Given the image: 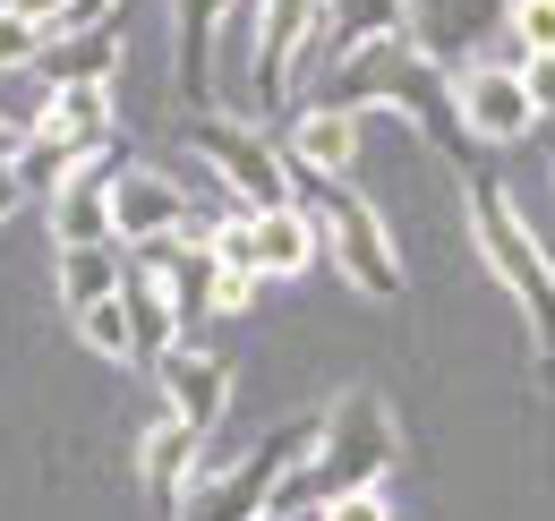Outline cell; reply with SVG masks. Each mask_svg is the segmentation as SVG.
<instances>
[{
	"mask_svg": "<svg viewBox=\"0 0 555 521\" xmlns=\"http://www.w3.org/2000/svg\"><path fill=\"white\" fill-rule=\"evenodd\" d=\"M17 205H26V171H17V163H0V223H9Z\"/></svg>",
	"mask_w": 555,
	"mask_h": 521,
	"instance_id": "29",
	"label": "cell"
},
{
	"mask_svg": "<svg viewBox=\"0 0 555 521\" xmlns=\"http://www.w3.org/2000/svg\"><path fill=\"white\" fill-rule=\"evenodd\" d=\"M453 103H462V129L479 137V145H521V137L539 129V112L521 94V68H504V61L462 68L453 77Z\"/></svg>",
	"mask_w": 555,
	"mask_h": 521,
	"instance_id": "11",
	"label": "cell"
},
{
	"mask_svg": "<svg viewBox=\"0 0 555 521\" xmlns=\"http://www.w3.org/2000/svg\"><path fill=\"white\" fill-rule=\"evenodd\" d=\"M291 205L325 231V257L343 265L350 291H367V300H402V257H393V240H385V223H376V205L350 189V180H317V171H291Z\"/></svg>",
	"mask_w": 555,
	"mask_h": 521,
	"instance_id": "5",
	"label": "cell"
},
{
	"mask_svg": "<svg viewBox=\"0 0 555 521\" xmlns=\"http://www.w3.org/2000/svg\"><path fill=\"white\" fill-rule=\"evenodd\" d=\"M154 385H163V410H171L180 428H197V436H214V428H222V410H231V368L206 359V351H189V342L154 368Z\"/></svg>",
	"mask_w": 555,
	"mask_h": 521,
	"instance_id": "14",
	"label": "cell"
},
{
	"mask_svg": "<svg viewBox=\"0 0 555 521\" xmlns=\"http://www.w3.org/2000/svg\"><path fill=\"white\" fill-rule=\"evenodd\" d=\"M189 163H206L214 180L248 205V214H274V205H291V163H282V145L257 129V120L197 112V120H189Z\"/></svg>",
	"mask_w": 555,
	"mask_h": 521,
	"instance_id": "6",
	"label": "cell"
},
{
	"mask_svg": "<svg viewBox=\"0 0 555 521\" xmlns=\"http://www.w3.org/2000/svg\"><path fill=\"white\" fill-rule=\"evenodd\" d=\"M231 9L240 0H171V94L189 120L214 112V43H222Z\"/></svg>",
	"mask_w": 555,
	"mask_h": 521,
	"instance_id": "10",
	"label": "cell"
},
{
	"mask_svg": "<svg viewBox=\"0 0 555 521\" xmlns=\"http://www.w3.org/2000/svg\"><path fill=\"white\" fill-rule=\"evenodd\" d=\"M0 9H17L26 26H43V35H61L69 26V0H0Z\"/></svg>",
	"mask_w": 555,
	"mask_h": 521,
	"instance_id": "27",
	"label": "cell"
},
{
	"mask_svg": "<svg viewBox=\"0 0 555 521\" xmlns=\"http://www.w3.org/2000/svg\"><path fill=\"white\" fill-rule=\"evenodd\" d=\"M120 171H129V145H120V137H112L103 154L69 163V180L52 189V231H61V249H112V189H120Z\"/></svg>",
	"mask_w": 555,
	"mask_h": 521,
	"instance_id": "8",
	"label": "cell"
},
{
	"mask_svg": "<svg viewBox=\"0 0 555 521\" xmlns=\"http://www.w3.org/2000/svg\"><path fill=\"white\" fill-rule=\"evenodd\" d=\"M317 436H325V410H291V419H274L240 461H222V470H206V479L189 487L180 521H274L282 479L317 454Z\"/></svg>",
	"mask_w": 555,
	"mask_h": 521,
	"instance_id": "4",
	"label": "cell"
},
{
	"mask_svg": "<svg viewBox=\"0 0 555 521\" xmlns=\"http://www.w3.org/2000/svg\"><path fill=\"white\" fill-rule=\"evenodd\" d=\"M77 333H86V351H103V359H120V368H138V333H129V308H120V300H103V308H86V317H77Z\"/></svg>",
	"mask_w": 555,
	"mask_h": 521,
	"instance_id": "22",
	"label": "cell"
},
{
	"mask_svg": "<svg viewBox=\"0 0 555 521\" xmlns=\"http://www.w3.org/2000/svg\"><path fill=\"white\" fill-rule=\"evenodd\" d=\"M325 103H343V112H402L418 137H444V145H462V103H453V77L418 52L411 35H393V43H367V52H350V61L325 68Z\"/></svg>",
	"mask_w": 555,
	"mask_h": 521,
	"instance_id": "2",
	"label": "cell"
},
{
	"mask_svg": "<svg viewBox=\"0 0 555 521\" xmlns=\"http://www.w3.org/2000/svg\"><path fill=\"white\" fill-rule=\"evenodd\" d=\"M317 521H393V505H385V487H367V496H343V505H325Z\"/></svg>",
	"mask_w": 555,
	"mask_h": 521,
	"instance_id": "26",
	"label": "cell"
},
{
	"mask_svg": "<svg viewBox=\"0 0 555 521\" xmlns=\"http://www.w3.org/2000/svg\"><path fill=\"white\" fill-rule=\"evenodd\" d=\"M120 291H129V257H120V240H112V249H61V300H69V317L103 308V300H120Z\"/></svg>",
	"mask_w": 555,
	"mask_h": 521,
	"instance_id": "20",
	"label": "cell"
},
{
	"mask_svg": "<svg viewBox=\"0 0 555 521\" xmlns=\"http://www.w3.org/2000/svg\"><path fill=\"white\" fill-rule=\"evenodd\" d=\"M43 145H61L69 163L112 145V86H61L52 112H43Z\"/></svg>",
	"mask_w": 555,
	"mask_h": 521,
	"instance_id": "17",
	"label": "cell"
},
{
	"mask_svg": "<svg viewBox=\"0 0 555 521\" xmlns=\"http://www.w3.org/2000/svg\"><path fill=\"white\" fill-rule=\"evenodd\" d=\"M206 257H214V274H257V214L206 223ZM257 282H266V274H257Z\"/></svg>",
	"mask_w": 555,
	"mask_h": 521,
	"instance_id": "21",
	"label": "cell"
},
{
	"mask_svg": "<svg viewBox=\"0 0 555 521\" xmlns=\"http://www.w3.org/2000/svg\"><path fill=\"white\" fill-rule=\"evenodd\" d=\"M112 68H120V26L103 17V26H61L52 43H43V61H35V86H112Z\"/></svg>",
	"mask_w": 555,
	"mask_h": 521,
	"instance_id": "16",
	"label": "cell"
},
{
	"mask_svg": "<svg viewBox=\"0 0 555 521\" xmlns=\"http://www.w3.org/2000/svg\"><path fill=\"white\" fill-rule=\"evenodd\" d=\"M547 163H555V137H547Z\"/></svg>",
	"mask_w": 555,
	"mask_h": 521,
	"instance_id": "32",
	"label": "cell"
},
{
	"mask_svg": "<svg viewBox=\"0 0 555 521\" xmlns=\"http://www.w3.org/2000/svg\"><path fill=\"white\" fill-rule=\"evenodd\" d=\"M171 231H197L189 189L163 180V171H145V163H129L120 189H112V240H120V249H145V240H171Z\"/></svg>",
	"mask_w": 555,
	"mask_h": 521,
	"instance_id": "12",
	"label": "cell"
},
{
	"mask_svg": "<svg viewBox=\"0 0 555 521\" xmlns=\"http://www.w3.org/2000/svg\"><path fill=\"white\" fill-rule=\"evenodd\" d=\"M513 43L539 61V52H555V0H513Z\"/></svg>",
	"mask_w": 555,
	"mask_h": 521,
	"instance_id": "24",
	"label": "cell"
},
{
	"mask_svg": "<svg viewBox=\"0 0 555 521\" xmlns=\"http://www.w3.org/2000/svg\"><path fill=\"white\" fill-rule=\"evenodd\" d=\"M248 300H257V274H222L214 282V308H248Z\"/></svg>",
	"mask_w": 555,
	"mask_h": 521,
	"instance_id": "28",
	"label": "cell"
},
{
	"mask_svg": "<svg viewBox=\"0 0 555 521\" xmlns=\"http://www.w3.org/2000/svg\"><path fill=\"white\" fill-rule=\"evenodd\" d=\"M43 43H52L43 26H26L17 9H0V68H35V61H43Z\"/></svg>",
	"mask_w": 555,
	"mask_h": 521,
	"instance_id": "23",
	"label": "cell"
},
{
	"mask_svg": "<svg viewBox=\"0 0 555 521\" xmlns=\"http://www.w3.org/2000/svg\"><path fill=\"white\" fill-rule=\"evenodd\" d=\"M282 163L291 171H317V180H350V163H359V112H343V103H299L291 129H282Z\"/></svg>",
	"mask_w": 555,
	"mask_h": 521,
	"instance_id": "13",
	"label": "cell"
},
{
	"mask_svg": "<svg viewBox=\"0 0 555 521\" xmlns=\"http://www.w3.org/2000/svg\"><path fill=\"white\" fill-rule=\"evenodd\" d=\"M504 35H513V0H411V43L444 77L495 61Z\"/></svg>",
	"mask_w": 555,
	"mask_h": 521,
	"instance_id": "7",
	"label": "cell"
},
{
	"mask_svg": "<svg viewBox=\"0 0 555 521\" xmlns=\"http://www.w3.org/2000/svg\"><path fill=\"white\" fill-rule=\"evenodd\" d=\"M521 94H530V112H539V129H555V52L521 68Z\"/></svg>",
	"mask_w": 555,
	"mask_h": 521,
	"instance_id": "25",
	"label": "cell"
},
{
	"mask_svg": "<svg viewBox=\"0 0 555 521\" xmlns=\"http://www.w3.org/2000/svg\"><path fill=\"white\" fill-rule=\"evenodd\" d=\"M462 196H470V231H479L495 282L521 300V326H530V342H539V368L555 377V265H547V249H539V231L521 223L513 189H504L487 163L462 171Z\"/></svg>",
	"mask_w": 555,
	"mask_h": 521,
	"instance_id": "3",
	"label": "cell"
},
{
	"mask_svg": "<svg viewBox=\"0 0 555 521\" xmlns=\"http://www.w3.org/2000/svg\"><path fill=\"white\" fill-rule=\"evenodd\" d=\"M112 17V0H69V26H103Z\"/></svg>",
	"mask_w": 555,
	"mask_h": 521,
	"instance_id": "31",
	"label": "cell"
},
{
	"mask_svg": "<svg viewBox=\"0 0 555 521\" xmlns=\"http://www.w3.org/2000/svg\"><path fill=\"white\" fill-rule=\"evenodd\" d=\"M120 308H129V333H138V368H163L171 351H180V308H171V291L129 265V291H120Z\"/></svg>",
	"mask_w": 555,
	"mask_h": 521,
	"instance_id": "18",
	"label": "cell"
},
{
	"mask_svg": "<svg viewBox=\"0 0 555 521\" xmlns=\"http://www.w3.org/2000/svg\"><path fill=\"white\" fill-rule=\"evenodd\" d=\"M317 249H325V231L299 214V205H274V214H257V274H308L317 265Z\"/></svg>",
	"mask_w": 555,
	"mask_h": 521,
	"instance_id": "19",
	"label": "cell"
},
{
	"mask_svg": "<svg viewBox=\"0 0 555 521\" xmlns=\"http://www.w3.org/2000/svg\"><path fill=\"white\" fill-rule=\"evenodd\" d=\"M393 461H402L393 410H385L376 393L350 385L343 402H325V436H317V454L282 479L274 521H308V513H325V505H343V496H367V487H385Z\"/></svg>",
	"mask_w": 555,
	"mask_h": 521,
	"instance_id": "1",
	"label": "cell"
},
{
	"mask_svg": "<svg viewBox=\"0 0 555 521\" xmlns=\"http://www.w3.org/2000/svg\"><path fill=\"white\" fill-rule=\"evenodd\" d=\"M197 461H206V436H197V428H180V419L163 410V419L145 428V454H138V470H145V496H154V513H180V505H189V487L206 479Z\"/></svg>",
	"mask_w": 555,
	"mask_h": 521,
	"instance_id": "15",
	"label": "cell"
},
{
	"mask_svg": "<svg viewBox=\"0 0 555 521\" xmlns=\"http://www.w3.org/2000/svg\"><path fill=\"white\" fill-rule=\"evenodd\" d=\"M26 145H35V137H26V129H17V120H9V112H0V163H17Z\"/></svg>",
	"mask_w": 555,
	"mask_h": 521,
	"instance_id": "30",
	"label": "cell"
},
{
	"mask_svg": "<svg viewBox=\"0 0 555 521\" xmlns=\"http://www.w3.org/2000/svg\"><path fill=\"white\" fill-rule=\"evenodd\" d=\"M393 35H411V0H317V35H308V52L291 77H325L334 61L350 52H367V43H393Z\"/></svg>",
	"mask_w": 555,
	"mask_h": 521,
	"instance_id": "9",
	"label": "cell"
}]
</instances>
